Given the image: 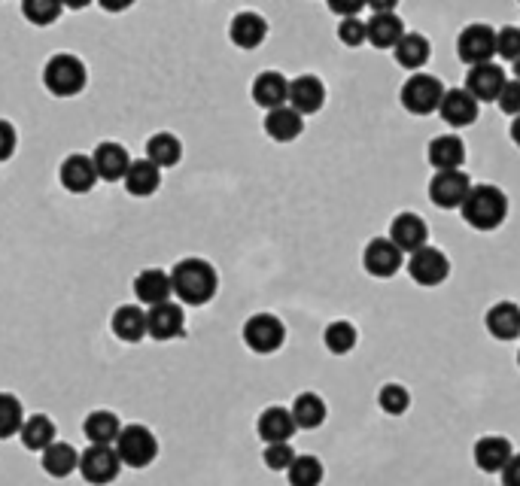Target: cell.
<instances>
[{
    "mask_svg": "<svg viewBox=\"0 0 520 486\" xmlns=\"http://www.w3.org/2000/svg\"><path fill=\"white\" fill-rule=\"evenodd\" d=\"M484 326L487 335L496 341H517L520 338V307L514 301H496L487 313H484Z\"/></svg>",
    "mask_w": 520,
    "mask_h": 486,
    "instance_id": "obj_25",
    "label": "cell"
},
{
    "mask_svg": "<svg viewBox=\"0 0 520 486\" xmlns=\"http://www.w3.org/2000/svg\"><path fill=\"white\" fill-rule=\"evenodd\" d=\"M511 456H514V447H511V441L502 438V435H484V438H478L475 447H472V459H475V465H478L484 474H499V471L508 465Z\"/></svg>",
    "mask_w": 520,
    "mask_h": 486,
    "instance_id": "obj_24",
    "label": "cell"
},
{
    "mask_svg": "<svg viewBox=\"0 0 520 486\" xmlns=\"http://www.w3.org/2000/svg\"><path fill=\"white\" fill-rule=\"evenodd\" d=\"M356 341H359V332H356L353 322H347V319L329 322L326 332H323V344H326V350H329L332 356H347V353H353V350H356Z\"/></svg>",
    "mask_w": 520,
    "mask_h": 486,
    "instance_id": "obj_37",
    "label": "cell"
},
{
    "mask_svg": "<svg viewBox=\"0 0 520 486\" xmlns=\"http://www.w3.org/2000/svg\"><path fill=\"white\" fill-rule=\"evenodd\" d=\"M40 468H43L49 477L64 480V477H70L73 471L80 468V453H77V447L67 444V441H55V444H49V447L40 453Z\"/></svg>",
    "mask_w": 520,
    "mask_h": 486,
    "instance_id": "obj_29",
    "label": "cell"
},
{
    "mask_svg": "<svg viewBox=\"0 0 520 486\" xmlns=\"http://www.w3.org/2000/svg\"><path fill=\"white\" fill-rule=\"evenodd\" d=\"M441 122H448L451 128H466L478 119V101L466 89H448L438 107Z\"/></svg>",
    "mask_w": 520,
    "mask_h": 486,
    "instance_id": "obj_26",
    "label": "cell"
},
{
    "mask_svg": "<svg viewBox=\"0 0 520 486\" xmlns=\"http://www.w3.org/2000/svg\"><path fill=\"white\" fill-rule=\"evenodd\" d=\"M496 104H499V110L505 113V116H520V83L517 79H508L505 83V89L499 92V98H496Z\"/></svg>",
    "mask_w": 520,
    "mask_h": 486,
    "instance_id": "obj_44",
    "label": "cell"
},
{
    "mask_svg": "<svg viewBox=\"0 0 520 486\" xmlns=\"http://www.w3.org/2000/svg\"><path fill=\"white\" fill-rule=\"evenodd\" d=\"M250 95H253V104H259L265 113L268 110H277V107L289 104V79L280 70H262L253 79Z\"/></svg>",
    "mask_w": 520,
    "mask_h": 486,
    "instance_id": "obj_20",
    "label": "cell"
},
{
    "mask_svg": "<svg viewBox=\"0 0 520 486\" xmlns=\"http://www.w3.org/2000/svg\"><path fill=\"white\" fill-rule=\"evenodd\" d=\"M61 4L70 7V10H86V7L92 4V0H61Z\"/></svg>",
    "mask_w": 520,
    "mask_h": 486,
    "instance_id": "obj_51",
    "label": "cell"
},
{
    "mask_svg": "<svg viewBox=\"0 0 520 486\" xmlns=\"http://www.w3.org/2000/svg\"><path fill=\"white\" fill-rule=\"evenodd\" d=\"M338 40H341L344 46H350V49L368 43V28H365V22H362L359 16L341 19V22H338Z\"/></svg>",
    "mask_w": 520,
    "mask_h": 486,
    "instance_id": "obj_43",
    "label": "cell"
},
{
    "mask_svg": "<svg viewBox=\"0 0 520 486\" xmlns=\"http://www.w3.org/2000/svg\"><path fill=\"white\" fill-rule=\"evenodd\" d=\"M365 4L375 10V13H396L399 0H365Z\"/></svg>",
    "mask_w": 520,
    "mask_h": 486,
    "instance_id": "obj_49",
    "label": "cell"
},
{
    "mask_svg": "<svg viewBox=\"0 0 520 486\" xmlns=\"http://www.w3.org/2000/svg\"><path fill=\"white\" fill-rule=\"evenodd\" d=\"M131 4H134V0H98V7L107 10V13H125Z\"/></svg>",
    "mask_w": 520,
    "mask_h": 486,
    "instance_id": "obj_48",
    "label": "cell"
},
{
    "mask_svg": "<svg viewBox=\"0 0 520 486\" xmlns=\"http://www.w3.org/2000/svg\"><path fill=\"white\" fill-rule=\"evenodd\" d=\"M496 55L502 61H517L520 58V28L517 25H505L496 31Z\"/></svg>",
    "mask_w": 520,
    "mask_h": 486,
    "instance_id": "obj_41",
    "label": "cell"
},
{
    "mask_svg": "<svg viewBox=\"0 0 520 486\" xmlns=\"http://www.w3.org/2000/svg\"><path fill=\"white\" fill-rule=\"evenodd\" d=\"M396 247L402 250V253H417V250H423L426 243H429V225L417 216V213H411V210H405V213H399V216H393V222H390V234H387Z\"/></svg>",
    "mask_w": 520,
    "mask_h": 486,
    "instance_id": "obj_18",
    "label": "cell"
},
{
    "mask_svg": "<svg viewBox=\"0 0 520 486\" xmlns=\"http://www.w3.org/2000/svg\"><path fill=\"white\" fill-rule=\"evenodd\" d=\"M25 408L13 392H0V441H10L25 426Z\"/></svg>",
    "mask_w": 520,
    "mask_h": 486,
    "instance_id": "obj_38",
    "label": "cell"
},
{
    "mask_svg": "<svg viewBox=\"0 0 520 486\" xmlns=\"http://www.w3.org/2000/svg\"><path fill=\"white\" fill-rule=\"evenodd\" d=\"M262 125H265V134H268L274 143H292V140H299L302 131H305V116L295 113L289 104H283V107H277V110H268Z\"/></svg>",
    "mask_w": 520,
    "mask_h": 486,
    "instance_id": "obj_28",
    "label": "cell"
},
{
    "mask_svg": "<svg viewBox=\"0 0 520 486\" xmlns=\"http://www.w3.org/2000/svg\"><path fill=\"white\" fill-rule=\"evenodd\" d=\"M92 161H95L98 180H104V183H119V180H125V174H128V168H131L134 158H131V152H128L122 143L104 140V143L95 146Z\"/></svg>",
    "mask_w": 520,
    "mask_h": 486,
    "instance_id": "obj_17",
    "label": "cell"
},
{
    "mask_svg": "<svg viewBox=\"0 0 520 486\" xmlns=\"http://www.w3.org/2000/svg\"><path fill=\"white\" fill-rule=\"evenodd\" d=\"M256 432L265 444H289L292 435L299 432V426H295L292 420V411L289 408H280V404H271V408H265L256 420Z\"/></svg>",
    "mask_w": 520,
    "mask_h": 486,
    "instance_id": "obj_21",
    "label": "cell"
},
{
    "mask_svg": "<svg viewBox=\"0 0 520 486\" xmlns=\"http://www.w3.org/2000/svg\"><path fill=\"white\" fill-rule=\"evenodd\" d=\"M122 432V423L113 411L101 408V411H92L86 420H83V435L89 444H116Z\"/></svg>",
    "mask_w": 520,
    "mask_h": 486,
    "instance_id": "obj_34",
    "label": "cell"
},
{
    "mask_svg": "<svg viewBox=\"0 0 520 486\" xmlns=\"http://www.w3.org/2000/svg\"><path fill=\"white\" fill-rule=\"evenodd\" d=\"M405 265V253L396 247V243L390 237H375L365 243L362 250V268L368 277L375 280H390L399 274V268Z\"/></svg>",
    "mask_w": 520,
    "mask_h": 486,
    "instance_id": "obj_9",
    "label": "cell"
},
{
    "mask_svg": "<svg viewBox=\"0 0 520 486\" xmlns=\"http://www.w3.org/2000/svg\"><path fill=\"white\" fill-rule=\"evenodd\" d=\"M460 216L475 231H496L508 219V195L493 183H475L460 207Z\"/></svg>",
    "mask_w": 520,
    "mask_h": 486,
    "instance_id": "obj_2",
    "label": "cell"
},
{
    "mask_svg": "<svg viewBox=\"0 0 520 486\" xmlns=\"http://www.w3.org/2000/svg\"><path fill=\"white\" fill-rule=\"evenodd\" d=\"M265 37H268V22H265L262 13L241 10V13L232 16V22H229V40L238 49H256V46L265 43Z\"/></svg>",
    "mask_w": 520,
    "mask_h": 486,
    "instance_id": "obj_22",
    "label": "cell"
},
{
    "mask_svg": "<svg viewBox=\"0 0 520 486\" xmlns=\"http://www.w3.org/2000/svg\"><path fill=\"white\" fill-rule=\"evenodd\" d=\"M405 268H408V277H411L417 286H423V289H435V286H441L444 280L451 277V262H448V256H444L438 247H429V243H426L423 250H417V253L408 256Z\"/></svg>",
    "mask_w": 520,
    "mask_h": 486,
    "instance_id": "obj_8",
    "label": "cell"
},
{
    "mask_svg": "<svg viewBox=\"0 0 520 486\" xmlns=\"http://www.w3.org/2000/svg\"><path fill=\"white\" fill-rule=\"evenodd\" d=\"M393 58L405 70H423L432 58V43L417 31H405V37L393 46Z\"/></svg>",
    "mask_w": 520,
    "mask_h": 486,
    "instance_id": "obj_30",
    "label": "cell"
},
{
    "mask_svg": "<svg viewBox=\"0 0 520 486\" xmlns=\"http://www.w3.org/2000/svg\"><path fill=\"white\" fill-rule=\"evenodd\" d=\"M517 368H520V350H517Z\"/></svg>",
    "mask_w": 520,
    "mask_h": 486,
    "instance_id": "obj_53",
    "label": "cell"
},
{
    "mask_svg": "<svg viewBox=\"0 0 520 486\" xmlns=\"http://www.w3.org/2000/svg\"><path fill=\"white\" fill-rule=\"evenodd\" d=\"M19 438H22L25 450H31V453H43L49 444L58 441V429H55L52 417H46V414H34V417L25 420Z\"/></svg>",
    "mask_w": 520,
    "mask_h": 486,
    "instance_id": "obj_35",
    "label": "cell"
},
{
    "mask_svg": "<svg viewBox=\"0 0 520 486\" xmlns=\"http://www.w3.org/2000/svg\"><path fill=\"white\" fill-rule=\"evenodd\" d=\"M58 180L61 186L70 192V195H86L95 189L98 183V171H95V161L92 155H83V152H70L61 168H58Z\"/></svg>",
    "mask_w": 520,
    "mask_h": 486,
    "instance_id": "obj_13",
    "label": "cell"
},
{
    "mask_svg": "<svg viewBox=\"0 0 520 486\" xmlns=\"http://www.w3.org/2000/svg\"><path fill=\"white\" fill-rule=\"evenodd\" d=\"M368 43L375 49H393L405 37V22L396 13H375L368 22Z\"/></svg>",
    "mask_w": 520,
    "mask_h": 486,
    "instance_id": "obj_31",
    "label": "cell"
},
{
    "mask_svg": "<svg viewBox=\"0 0 520 486\" xmlns=\"http://www.w3.org/2000/svg\"><path fill=\"white\" fill-rule=\"evenodd\" d=\"M444 92H448V89L441 86L438 76H432V73H411L402 83V89H399V104L411 116H432V113H438Z\"/></svg>",
    "mask_w": 520,
    "mask_h": 486,
    "instance_id": "obj_5",
    "label": "cell"
},
{
    "mask_svg": "<svg viewBox=\"0 0 520 486\" xmlns=\"http://www.w3.org/2000/svg\"><path fill=\"white\" fill-rule=\"evenodd\" d=\"M508 134H511L514 146H520V116H514V119H511V128H508Z\"/></svg>",
    "mask_w": 520,
    "mask_h": 486,
    "instance_id": "obj_50",
    "label": "cell"
},
{
    "mask_svg": "<svg viewBox=\"0 0 520 486\" xmlns=\"http://www.w3.org/2000/svg\"><path fill=\"white\" fill-rule=\"evenodd\" d=\"M499 480H502V486H520V453H514L508 459V465L499 471Z\"/></svg>",
    "mask_w": 520,
    "mask_h": 486,
    "instance_id": "obj_47",
    "label": "cell"
},
{
    "mask_svg": "<svg viewBox=\"0 0 520 486\" xmlns=\"http://www.w3.org/2000/svg\"><path fill=\"white\" fill-rule=\"evenodd\" d=\"M168 274H171L174 298H177L183 307H204V304H210V301L216 298L219 274H216V268H213L207 259L186 256V259H180Z\"/></svg>",
    "mask_w": 520,
    "mask_h": 486,
    "instance_id": "obj_1",
    "label": "cell"
},
{
    "mask_svg": "<svg viewBox=\"0 0 520 486\" xmlns=\"http://www.w3.org/2000/svg\"><path fill=\"white\" fill-rule=\"evenodd\" d=\"M472 192V180L466 171H435L429 180V201L438 210H460Z\"/></svg>",
    "mask_w": 520,
    "mask_h": 486,
    "instance_id": "obj_12",
    "label": "cell"
},
{
    "mask_svg": "<svg viewBox=\"0 0 520 486\" xmlns=\"http://www.w3.org/2000/svg\"><path fill=\"white\" fill-rule=\"evenodd\" d=\"M113 447H116L125 468H150L159 459V438L150 426H143V423L122 426Z\"/></svg>",
    "mask_w": 520,
    "mask_h": 486,
    "instance_id": "obj_4",
    "label": "cell"
},
{
    "mask_svg": "<svg viewBox=\"0 0 520 486\" xmlns=\"http://www.w3.org/2000/svg\"><path fill=\"white\" fill-rule=\"evenodd\" d=\"M77 471L89 486H110L122 471V459H119L113 444H89L80 453V468Z\"/></svg>",
    "mask_w": 520,
    "mask_h": 486,
    "instance_id": "obj_7",
    "label": "cell"
},
{
    "mask_svg": "<svg viewBox=\"0 0 520 486\" xmlns=\"http://www.w3.org/2000/svg\"><path fill=\"white\" fill-rule=\"evenodd\" d=\"M457 55L466 67H478L493 61L496 55V31L484 22H472L457 34Z\"/></svg>",
    "mask_w": 520,
    "mask_h": 486,
    "instance_id": "obj_10",
    "label": "cell"
},
{
    "mask_svg": "<svg viewBox=\"0 0 520 486\" xmlns=\"http://www.w3.org/2000/svg\"><path fill=\"white\" fill-rule=\"evenodd\" d=\"M16 146H19V134H16V125L0 119V161H10L16 155Z\"/></svg>",
    "mask_w": 520,
    "mask_h": 486,
    "instance_id": "obj_45",
    "label": "cell"
},
{
    "mask_svg": "<svg viewBox=\"0 0 520 486\" xmlns=\"http://www.w3.org/2000/svg\"><path fill=\"white\" fill-rule=\"evenodd\" d=\"M326 4L338 19H353V16H359L362 7H368L365 0H326Z\"/></svg>",
    "mask_w": 520,
    "mask_h": 486,
    "instance_id": "obj_46",
    "label": "cell"
},
{
    "mask_svg": "<svg viewBox=\"0 0 520 486\" xmlns=\"http://www.w3.org/2000/svg\"><path fill=\"white\" fill-rule=\"evenodd\" d=\"M146 158L153 161L156 168L168 171V168H177L180 158H183V143L177 134L171 131H156L150 140H146Z\"/></svg>",
    "mask_w": 520,
    "mask_h": 486,
    "instance_id": "obj_33",
    "label": "cell"
},
{
    "mask_svg": "<svg viewBox=\"0 0 520 486\" xmlns=\"http://www.w3.org/2000/svg\"><path fill=\"white\" fill-rule=\"evenodd\" d=\"M292 420H295V426H299L302 432H314V429H320L323 423H326V401L317 395V392H302V395H295V401H292Z\"/></svg>",
    "mask_w": 520,
    "mask_h": 486,
    "instance_id": "obj_32",
    "label": "cell"
},
{
    "mask_svg": "<svg viewBox=\"0 0 520 486\" xmlns=\"http://www.w3.org/2000/svg\"><path fill=\"white\" fill-rule=\"evenodd\" d=\"M134 289V298L140 307H156V304H165V301H174V289H171V274L162 271V268H146L134 277L131 283Z\"/></svg>",
    "mask_w": 520,
    "mask_h": 486,
    "instance_id": "obj_16",
    "label": "cell"
},
{
    "mask_svg": "<svg viewBox=\"0 0 520 486\" xmlns=\"http://www.w3.org/2000/svg\"><path fill=\"white\" fill-rule=\"evenodd\" d=\"M378 408L387 414V417H402L408 414L411 408V392L402 386V383H384L378 389Z\"/></svg>",
    "mask_w": 520,
    "mask_h": 486,
    "instance_id": "obj_39",
    "label": "cell"
},
{
    "mask_svg": "<svg viewBox=\"0 0 520 486\" xmlns=\"http://www.w3.org/2000/svg\"><path fill=\"white\" fill-rule=\"evenodd\" d=\"M511 73H514V79L520 83V58H517V61H511Z\"/></svg>",
    "mask_w": 520,
    "mask_h": 486,
    "instance_id": "obj_52",
    "label": "cell"
},
{
    "mask_svg": "<svg viewBox=\"0 0 520 486\" xmlns=\"http://www.w3.org/2000/svg\"><path fill=\"white\" fill-rule=\"evenodd\" d=\"M146 332L159 344L180 341L186 335V310L180 301H165L146 310Z\"/></svg>",
    "mask_w": 520,
    "mask_h": 486,
    "instance_id": "obj_11",
    "label": "cell"
},
{
    "mask_svg": "<svg viewBox=\"0 0 520 486\" xmlns=\"http://www.w3.org/2000/svg\"><path fill=\"white\" fill-rule=\"evenodd\" d=\"M110 332L125 344H140L143 338H150V332H146V310L140 304H119L110 316Z\"/></svg>",
    "mask_w": 520,
    "mask_h": 486,
    "instance_id": "obj_23",
    "label": "cell"
},
{
    "mask_svg": "<svg viewBox=\"0 0 520 486\" xmlns=\"http://www.w3.org/2000/svg\"><path fill=\"white\" fill-rule=\"evenodd\" d=\"M241 338H244L250 353L271 356V353H277L286 344V326H283V319L274 316V313H253L244 322Z\"/></svg>",
    "mask_w": 520,
    "mask_h": 486,
    "instance_id": "obj_6",
    "label": "cell"
},
{
    "mask_svg": "<svg viewBox=\"0 0 520 486\" xmlns=\"http://www.w3.org/2000/svg\"><path fill=\"white\" fill-rule=\"evenodd\" d=\"M323 104H326V83L320 76L302 73V76L289 79V107L295 113L314 116V113L323 110Z\"/></svg>",
    "mask_w": 520,
    "mask_h": 486,
    "instance_id": "obj_14",
    "label": "cell"
},
{
    "mask_svg": "<svg viewBox=\"0 0 520 486\" xmlns=\"http://www.w3.org/2000/svg\"><path fill=\"white\" fill-rule=\"evenodd\" d=\"M61 13H64V4H61V0H22V16H25L31 25L46 28V25L58 22Z\"/></svg>",
    "mask_w": 520,
    "mask_h": 486,
    "instance_id": "obj_40",
    "label": "cell"
},
{
    "mask_svg": "<svg viewBox=\"0 0 520 486\" xmlns=\"http://www.w3.org/2000/svg\"><path fill=\"white\" fill-rule=\"evenodd\" d=\"M295 456L299 453L292 450V444H265V450H262V462L268 471H289Z\"/></svg>",
    "mask_w": 520,
    "mask_h": 486,
    "instance_id": "obj_42",
    "label": "cell"
},
{
    "mask_svg": "<svg viewBox=\"0 0 520 486\" xmlns=\"http://www.w3.org/2000/svg\"><path fill=\"white\" fill-rule=\"evenodd\" d=\"M43 86L55 98H77L89 86V67L80 55L58 52L43 67Z\"/></svg>",
    "mask_w": 520,
    "mask_h": 486,
    "instance_id": "obj_3",
    "label": "cell"
},
{
    "mask_svg": "<svg viewBox=\"0 0 520 486\" xmlns=\"http://www.w3.org/2000/svg\"><path fill=\"white\" fill-rule=\"evenodd\" d=\"M323 477H326V468H323V462L314 453L295 456L292 465H289V471H286L289 486H320Z\"/></svg>",
    "mask_w": 520,
    "mask_h": 486,
    "instance_id": "obj_36",
    "label": "cell"
},
{
    "mask_svg": "<svg viewBox=\"0 0 520 486\" xmlns=\"http://www.w3.org/2000/svg\"><path fill=\"white\" fill-rule=\"evenodd\" d=\"M505 83H508V76H505V70L496 64V61H487V64H478V67H469V73H466V92L481 104H487V101H496L499 98V92L505 89Z\"/></svg>",
    "mask_w": 520,
    "mask_h": 486,
    "instance_id": "obj_15",
    "label": "cell"
},
{
    "mask_svg": "<svg viewBox=\"0 0 520 486\" xmlns=\"http://www.w3.org/2000/svg\"><path fill=\"white\" fill-rule=\"evenodd\" d=\"M125 192L134 195V198H150L162 189V168H156L150 158H134L131 168L125 174Z\"/></svg>",
    "mask_w": 520,
    "mask_h": 486,
    "instance_id": "obj_27",
    "label": "cell"
},
{
    "mask_svg": "<svg viewBox=\"0 0 520 486\" xmlns=\"http://www.w3.org/2000/svg\"><path fill=\"white\" fill-rule=\"evenodd\" d=\"M426 158L435 171H463L466 143L460 134H438L426 146Z\"/></svg>",
    "mask_w": 520,
    "mask_h": 486,
    "instance_id": "obj_19",
    "label": "cell"
}]
</instances>
